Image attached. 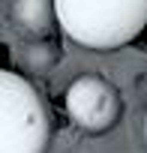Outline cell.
<instances>
[{
  "label": "cell",
  "instance_id": "obj_5",
  "mask_svg": "<svg viewBox=\"0 0 147 153\" xmlns=\"http://www.w3.org/2000/svg\"><path fill=\"white\" fill-rule=\"evenodd\" d=\"M24 66L27 69H33V72H42V69H51L54 66V48L48 45V42H30L27 48H24Z\"/></svg>",
  "mask_w": 147,
  "mask_h": 153
},
{
  "label": "cell",
  "instance_id": "obj_2",
  "mask_svg": "<svg viewBox=\"0 0 147 153\" xmlns=\"http://www.w3.org/2000/svg\"><path fill=\"white\" fill-rule=\"evenodd\" d=\"M48 111L33 84L0 69V153H45Z\"/></svg>",
  "mask_w": 147,
  "mask_h": 153
},
{
  "label": "cell",
  "instance_id": "obj_1",
  "mask_svg": "<svg viewBox=\"0 0 147 153\" xmlns=\"http://www.w3.org/2000/svg\"><path fill=\"white\" fill-rule=\"evenodd\" d=\"M54 15L72 42L108 51L147 27V0H54Z\"/></svg>",
  "mask_w": 147,
  "mask_h": 153
},
{
  "label": "cell",
  "instance_id": "obj_4",
  "mask_svg": "<svg viewBox=\"0 0 147 153\" xmlns=\"http://www.w3.org/2000/svg\"><path fill=\"white\" fill-rule=\"evenodd\" d=\"M12 15L30 33H45L51 27V18H57L54 15V0H15Z\"/></svg>",
  "mask_w": 147,
  "mask_h": 153
},
{
  "label": "cell",
  "instance_id": "obj_6",
  "mask_svg": "<svg viewBox=\"0 0 147 153\" xmlns=\"http://www.w3.org/2000/svg\"><path fill=\"white\" fill-rule=\"evenodd\" d=\"M144 132H147V123H144Z\"/></svg>",
  "mask_w": 147,
  "mask_h": 153
},
{
  "label": "cell",
  "instance_id": "obj_3",
  "mask_svg": "<svg viewBox=\"0 0 147 153\" xmlns=\"http://www.w3.org/2000/svg\"><path fill=\"white\" fill-rule=\"evenodd\" d=\"M66 111L81 129L105 132L117 120V93L99 75H81L66 90Z\"/></svg>",
  "mask_w": 147,
  "mask_h": 153
}]
</instances>
